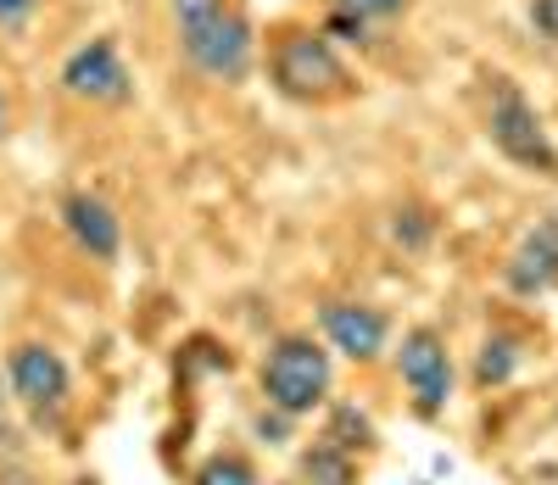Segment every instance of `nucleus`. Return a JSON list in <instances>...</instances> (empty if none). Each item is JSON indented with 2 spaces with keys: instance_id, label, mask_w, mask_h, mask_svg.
<instances>
[{
  "instance_id": "f257e3e1",
  "label": "nucleus",
  "mask_w": 558,
  "mask_h": 485,
  "mask_svg": "<svg viewBox=\"0 0 558 485\" xmlns=\"http://www.w3.org/2000/svg\"><path fill=\"white\" fill-rule=\"evenodd\" d=\"M173 17H179V45L191 57V68H202L207 78H223V84L252 73L257 39L235 0H173Z\"/></svg>"
},
{
  "instance_id": "f03ea898",
  "label": "nucleus",
  "mask_w": 558,
  "mask_h": 485,
  "mask_svg": "<svg viewBox=\"0 0 558 485\" xmlns=\"http://www.w3.org/2000/svg\"><path fill=\"white\" fill-rule=\"evenodd\" d=\"M257 385H263V402L274 413L307 419L313 408L330 402L336 368H330V352H324L313 335H279L263 357V368H257Z\"/></svg>"
},
{
  "instance_id": "7ed1b4c3",
  "label": "nucleus",
  "mask_w": 558,
  "mask_h": 485,
  "mask_svg": "<svg viewBox=\"0 0 558 485\" xmlns=\"http://www.w3.org/2000/svg\"><path fill=\"white\" fill-rule=\"evenodd\" d=\"M274 78L291 101H341V95H352V73L341 68V57L318 34H291L279 45Z\"/></svg>"
},
{
  "instance_id": "20e7f679",
  "label": "nucleus",
  "mask_w": 558,
  "mask_h": 485,
  "mask_svg": "<svg viewBox=\"0 0 558 485\" xmlns=\"http://www.w3.org/2000/svg\"><path fill=\"white\" fill-rule=\"evenodd\" d=\"M397 374H402V385H408L418 419L447 413V402H452V357H447L441 329H430V324L408 329L402 347H397Z\"/></svg>"
},
{
  "instance_id": "39448f33",
  "label": "nucleus",
  "mask_w": 558,
  "mask_h": 485,
  "mask_svg": "<svg viewBox=\"0 0 558 485\" xmlns=\"http://www.w3.org/2000/svg\"><path fill=\"white\" fill-rule=\"evenodd\" d=\"M492 145L514 162V168H531V173H558V151L536 118V107L514 84H497V101H492Z\"/></svg>"
},
{
  "instance_id": "423d86ee",
  "label": "nucleus",
  "mask_w": 558,
  "mask_h": 485,
  "mask_svg": "<svg viewBox=\"0 0 558 485\" xmlns=\"http://www.w3.org/2000/svg\"><path fill=\"white\" fill-rule=\"evenodd\" d=\"M7 379H12V397H17L28 413H39V419L62 413L68 397H73V368H68V357H62L57 347H45V341L12 347V352H7Z\"/></svg>"
},
{
  "instance_id": "0eeeda50",
  "label": "nucleus",
  "mask_w": 558,
  "mask_h": 485,
  "mask_svg": "<svg viewBox=\"0 0 558 485\" xmlns=\"http://www.w3.org/2000/svg\"><path fill=\"white\" fill-rule=\"evenodd\" d=\"M62 89L78 101H101V107H123L129 101V68L118 57L112 39H89L62 62Z\"/></svg>"
},
{
  "instance_id": "6e6552de",
  "label": "nucleus",
  "mask_w": 558,
  "mask_h": 485,
  "mask_svg": "<svg viewBox=\"0 0 558 485\" xmlns=\"http://www.w3.org/2000/svg\"><path fill=\"white\" fill-rule=\"evenodd\" d=\"M318 324H324V341L352 363H375L391 341V318L368 302H330L318 313Z\"/></svg>"
},
{
  "instance_id": "1a4fd4ad",
  "label": "nucleus",
  "mask_w": 558,
  "mask_h": 485,
  "mask_svg": "<svg viewBox=\"0 0 558 485\" xmlns=\"http://www.w3.org/2000/svg\"><path fill=\"white\" fill-rule=\"evenodd\" d=\"M502 284L514 296H547V290H558V213L536 218V229L502 263Z\"/></svg>"
},
{
  "instance_id": "9d476101",
  "label": "nucleus",
  "mask_w": 558,
  "mask_h": 485,
  "mask_svg": "<svg viewBox=\"0 0 558 485\" xmlns=\"http://www.w3.org/2000/svg\"><path fill=\"white\" fill-rule=\"evenodd\" d=\"M62 223H68L73 246H78L89 263H118V257H123V218H118L101 196L73 190V196L62 202Z\"/></svg>"
},
{
  "instance_id": "9b49d317",
  "label": "nucleus",
  "mask_w": 558,
  "mask_h": 485,
  "mask_svg": "<svg viewBox=\"0 0 558 485\" xmlns=\"http://www.w3.org/2000/svg\"><path fill=\"white\" fill-rule=\"evenodd\" d=\"M296 485H357V458L318 435V441L296 458Z\"/></svg>"
},
{
  "instance_id": "f8f14e48",
  "label": "nucleus",
  "mask_w": 558,
  "mask_h": 485,
  "mask_svg": "<svg viewBox=\"0 0 558 485\" xmlns=\"http://www.w3.org/2000/svg\"><path fill=\"white\" fill-rule=\"evenodd\" d=\"M520 335H486L481 352H475V391H497V385L514 379L520 368Z\"/></svg>"
},
{
  "instance_id": "ddd939ff",
  "label": "nucleus",
  "mask_w": 558,
  "mask_h": 485,
  "mask_svg": "<svg viewBox=\"0 0 558 485\" xmlns=\"http://www.w3.org/2000/svg\"><path fill=\"white\" fill-rule=\"evenodd\" d=\"M324 441L357 458V452L375 447V419H368L357 402H341V408H330V424H324Z\"/></svg>"
},
{
  "instance_id": "4468645a",
  "label": "nucleus",
  "mask_w": 558,
  "mask_h": 485,
  "mask_svg": "<svg viewBox=\"0 0 558 485\" xmlns=\"http://www.w3.org/2000/svg\"><path fill=\"white\" fill-rule=\"evenodd\" d=\"M191 485H257V469H252L246 452H213V458L191 474Z\"/></svg>"
},
{
  "instance_id": "2eb2a0df",
  "label": "nucleus",
  "mask_w": 558,
  "mask_h": 485,
  "mask_svg": "<svg viewBox=\"0 0 558 485\" xmlns=\"http://www.w3.org/2000/svg\"><path fill=\"white\" fill-rule=\"evenodd\" d=\"M347 7V17H357V23H380V17H397L402 12V0H341Z\"/></svg>"
},
{
  "instance_id": "dca6fc26",
  "label": "nucleus",
  "mask_w": 558,
  "mask_h": 485,
  "mask_svg": "<svg viewBox=\"0 0 558 485\" xmlns=\"http://www.w3.org/2000/svg\"><path fill=\"white\" fill-rule=\"evenodd\" d=\"M531 23H536V34L558 39V0H531Z\"/></svg>"
},
{
  "instance_id": "f3484780",
  "label": "nucleus",
  "mask_w": 558,
  "mask_h": 485,
  "mask_svg": "<svg viewBox=\"0 0 558 485\" xmlns=\"http://www.w3.org/2000/svg\"><path fill=\"white\" fill-rule=\"evenodd\" d=\"M286 429H291V419H286V413H274V419H268V413H257V435H263L268 447L286 441Z\"/></svg>"
},
{
  "instance_id": "a211bd4d",
  "label": "nucleus",
  "mask_w": 558,
  "mask_h": 485,
  "mask_svg": "<svg viewBox=\"0 0 558 485\" xmlns=\"http://www.w3.org/2000/svg\"><path fill=\"white\" fill-rule=\"evenodd\" d=\"M28 12H34V0H0V23H17Z\"/></svg>"
},
{
  "instance_id": "6ab92c4d",
  "label": "nucleus",
  "mask_w": 558,
  "mask_h": 485,
  "mask_svg": "<svg viewBox=\"0 0 558 485\" xmlns=\"http://www.w3.org/2000/svg\"><path fill=\"white\" fill-rule=\"evenodd\" d=\"M0 134H7V95H0Z\"/></svg>"
},
{
  "instance_id": "aec40b11",
  "label": "nucleus",
  "mask_w": 558,
  "mask_h": 485,
  "mask_svg": "<svg viewBox=\"0 0 558 485\" xmlns=\"http://www.w3.org/2000/svg\"><path fill=\"white\" fill-rule=\"evenodd\" d=\"M291 485H296V480H291Z\"/></svg>"
}]
</instances>
